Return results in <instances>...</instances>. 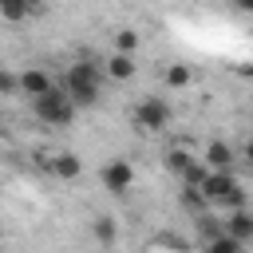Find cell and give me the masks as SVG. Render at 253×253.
Masks as SVG:
<instances>
[{
  "label": "cell",
  "mask_w": 253,
  "mask_h": 253,
  "mask_svg": "<svg viewBox=\"0 0 253 253\" xmlns=\"http://www.w3.org/2000/svg\"><path fill=\"white\" fill-rule=\"evenodd\" d=\"M63 91H67V99L83 111V107H95L99 99H103V63H95V59H75L67 71H63V83H59Z\"/></svg>",
  "instance_id": "1"
},
{
  "label": "cell",
  "mask_w": 253,
  "mask_h": 253,
  "mask_svg": "<svg viewBox=\"0 0 253 253\" xmlns=\"http://www.w3.org/2000/svg\"><path fill=\"white\" fill-rule=\"evenodd\" d=\"M75 111H79V107L67 99L63 87H47L43 95L32 99V115H36L40 123H47V126H67V123L75 119Z\"/></svg>",
  "instance_id": "2"
},
{
  "label": "cell",
  "mask_w": 253,
  "mask_h": 253,
  "mask_svg": "<svg viewBox=\"0 0 253 253\" xmlns=\"http://www.w3.org/2000/svg\"><path fill=\"white\" fill-rule=\"evenodd\" d=\"M134 126L142 130V134H158V130H166L170 126V119H174V111H170V103L166 99H158V95H146L138 107H134Z\"/></svg>",
  "instance_id": "3"
},
{
  "label": "cell",
  "mask_w": 253,
  "mask_h": 253,
  "mask_svg": "<svg viewBox=\"0 0 253 253\" xmlns=\"http://www.w3.org/2000/svg\"><path fill=\"white\" fill-rule=\"evenodd\" d=\"M99 182H103L107 194H126V190L134 186V166H130L126 158H111V162L99 170Z\"/></svg>",
  "instance_id": "4"
},
{
  "label": "cell",
  "mask_w": 253,
  "mask_h": 253,
  "mask_svg": "<svg viewBox=\"0 0 253 253\" xmlns=\"http://www.w3.org/2000/svg\"><path fill=\"white\" fill-rule=\"evenodd\" d=\"M221 225H225V233H233L241 245H249L253 241V210L249 206H237V210H225V217H221Z\"/></svg>",
  "instance_id": "5"
},
{
  "label": "cell",
  "mask_w": 253,
  "mask_h": 253,
  "mask_svg": "<svg viewBox=\"0 0 253 253\" xmlns=\"http://www.w3.org/2000/svg\"><path fill=\"white\" fill-rule=\"evenodd\" d=\"M202 162H206L210 170H233V166H237V150H233L229 142L213 138V142H206V150H202Z\"/></svg>",
  "instance_id": "6"
},
{
  "label": "cell",
  "mask_w": 253,
  "mask_h": 253,
  "mask_svg": "<svg viewBox=\"0 0 253 253\" xmlns=\"http://www.w3.org/2000/svg\"><path fill=\"white\" fill-rule=\"evenodd\" d=\"M16 87H20V95L36 99V95H43V91L55 87V83H51V75H47L43 67H24V71L16 75Z\"/></svg>",
  "instance_id": "7"
},
{
  "label": "cell",
  "mask_w": 253,
  "mask_h": 253,
  "mask_svg": "<svg viewBox=\"0 0 253 253\" xmlns=\"http://www.w3.org/2000/svg\"><path fill=\"white\" fill-rule=\"evenodd\" d=\"M134 71H138V63H134V55H130V51H111V55H107V63H103V75H111L115 83L134 79Z\"/></svg>",
  "instance_id": "8"
},
{
  "label": "cell",
  "mask_w": 253,
  "mask_h": 253,
  "mask_svg": "<svg viewBox=\"0 0 253 253\" xmlns=\"http://www.w3.org/2000/svg\"><path fill=\"white\" fill-rule=\"evenodd\" d=\"M47 170H51L55 178H63V182H75V178L83 174V162H79V154L59 150V154H51V158H47Z\"/></svg>",
  "instance_id": "9"
},
{
  "label": "cell",
  "mask_w": 253,
  "mask_h": 253,
  "mask_svg": "<svg viewBox=\"0 0 253 253\" xmlns=\"http://www.w3.org/2000/svg\"><path fill=\"white\" fill-rule=\"evenodd\" d=\"M190 83H194L190 63H170V67H166V87H170V91H182V87H190Z\"/></svg>",
  "instance_id": "10"
},
{
  "label": "cell",
  "mask_w": 253,
  "mask_h": 253,
  "mask_svg": "<svg viewBox=\"0 0 253 253\" xmlns=\"http://www.w3.org/2000/svg\"><path fill=\"white\" fill-rule=\"evenodd\" d=\"M28 12H32L28 0H0V20H4V24H20V20H28Z\"/></svg>",
  "instance_id": "11"
},
{
  "label": "cell",
  "mask_w": 253,
  "mask_h": 253,
  "mask_svg": "<svg viewBox=\"0 0 253 253\" xmlns=\"http://www.w3.org/2000/svg\"><path fill=\"white\" fill-rule=\"evenodd\" d=\"M178 202H182V210H194V213H202V210L210 206V202H206V194H202V186H186V182H182Z\"/></svg>",
  "instance_id": "12"
},
{
  "label": "cell",
  "mask_w": 253,
  "mask_h": 253,
  "mask_svg": "<svg viewBox=\"0 0 253 253\" xmlns=\"http://www.w3.org/2000/svg\"><path fill=\"white\" fill-rule=\"evenodd\" d=\"M206 249H210V253H237V249H241V241H237L233 233H225V229H221V233H213V237L206 241Z\"/></svg>",
  "instance_id": "13"
},
{
  "label": "cell",
  "mask_w": 253,
  "mask_h": 253,
  "mask_svg": "<svg viewBox=\"0 0 253 253\" xmlns=\"http://www.w3.org/2000/svg\"><path fill=\"white\" fill-rule=\"evenodd\" d=\"M190 162H194V154H190L186 146H174V150L166 154V166H170V174H178V178L186 174V166H190Z\"/></svg>",
  "instance_id": "14"
},
{
  "label": "cell",
  "mask_w": 253,
  "mask_h": 253,
  "mask_svg": "<svg viewBox=\"0 0 253 253\" xmlns=\"http://www.w3.org/2000/svg\"><path fill=\"white\" fill-rule=\"evenodd\" d=\"M115 51H138V32L134 28H123V32H115Z\"/></svg>",
  "instance_id": "15"
},
{
  "label": "cell",
  "mask_w": 253,
  "mask_h": 253,
  "mask_svg": "<svg viewBox=\"0 0 253 253\" xmlns=\"http://www.w3.org/2000/svg\"><path fill=\"white\" fill-rule=\"evenodd\" d=\"M91 233H95V241H99V245H111V241H115V221H111V217H99Z\"/></svg>",
  "instance_id": "16"
},
{
  "label": "cell",
  "mask_w": 253,
  "mask_h": 253,
  "mask_svg": "<svg viewBox=\"0 0 253 253\" xmlns=\"http://www.w3.org/2000/svg\"><path fill=\"white\" fill-rule=\"evenodd\" d=\"M8 95H20V87H16V71L0 67V99H8Z\"/></svg>",
  "instance_id": "17"
},
{
  "label": "cell",
  "mask_w": 253,
  "mask_h": 253,
  "mask_svg": "<svg viewBox=\"0 0 253 253\" xmlns=\"http://www.w3.org/2000/svg\"><path fill=\"white\" fill-rule=\"evenodd\" d=\"M154 245H174V249H182L186 241H182V237H174V233H162V237H154Z\"/></svg>",
  "instance_id": "18"
},
{
  "label": "cell",
  "mask_w": 253,
  "mask_h": 253,
  "mask_svg": "<svg viewBox=\"0 0 253 253\" xmlns=\"http://www.w3.org/2000/svg\"><path fill=\"white\" fill-rule=\"evenodd\" d=\"M241 162L253 170V134H249V138H245V146H241Z\"/></svg>",
  "instance_id": "19"
},
{
  "label": "cell",
  "mask_w": 253,
  "mask_h": 253,
  "mask_svg": "<svg viewBox=\"0 0 253 253\" xmlns=\"http://www.w3.org/2000/svg\"><path fill=\"white\" fill-rule=\"evenodd\" d=\"M229 4H233L237 12H253V0H229Z\"/></svg>",
  "instance_id": "20"
},
{
  "label": "cell",
  "mask_w": 253,
  "mask_h": 253,
  "mask_svg": "<svg viewBox=\"0 0 253 253\" xmlns=\"http://www.w3.org/2000/svg\"><path fill=\"white\" fill-rule=\"evenodd\" d=\"M28 4H32V8H40V4H51V0H28Z\"/></svg>",
  "instance_id": "21"
}]
</instances>
